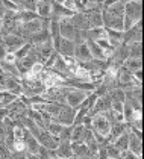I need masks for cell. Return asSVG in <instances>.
<instances>
[{
  "label": "cell",
  "mask_w": 144,
  "mask_h": 159,
  "mask_svg": "<svg viewBox=\"0 0 144 159\" xmlns=\"http://www.w3.org/2000/svg\"><path fill=\"white\" fill-rule=\"evenodd\" d=\"M9 2H12V3L17 5V6H20V2H21V0H9Z\"/></svg>",
  "instance_id": "ab89813d"
},
{
  "label": "cell",
  "mask_w": 144,
  "mask_h": 159,
  "mask_svg": "<svg viewBox=\"0 0 144 159\" xmlns=\"http://www.w3.org/2000/svg\"><path fill=\"white\" fill-rule=\"evenodd\" d=\"M36 14L39 18H50L52 15V0H36Z\"/></svg>",
  "instance_id": "4fadbf2b"
},
{
  "label": "cell",
  "mask_w": 144,
  "mask_h": 159,
  "mask_svg": "<svg viewBox=\"0 0 144 159\" xmlns=\"http://www.w3.org/2000/svg\"><path fill=\"white\" fill-rule=\"evenodd\" d=\"M123 14H124V3L117 2L102 9V23L105 29L120 30L123 32Z\"/></svg>",
  "instance_id": "6da1fadb"
},
{
  "label": "cell",
  "mask_w": 144,
  "mask_h": 159,
  "mask_svg": "<svg viewBox=\"0 0 144 159\" xmlns=\"http://www.w3.org/2000/svg\"><path fill=\"white\" fill-rule=\"evenodd\" d=\"M3 62H6V64H11V65H15L17 58H15V55H14V53L8 52V53H6V56L3 58Z\"/></svg>",
  "instance_id": "836d02e7"
},
{
  "label": "cell",
  "mask_w": 144,
  "mask_h": 159,
  "mask_svg": "<svg viewBox=\"0 0 144 159\" xmlns=\"http://www.w3.org/2000/svg\"><path fill=\"white\" fill-rule=\"evenodd\" d=\"M120 159H143V156H138V155H135L132 152L126 150V152H123L120 155Z\"/></svg>",
  "instance_id": "d6a6232c"
},
{
  "label": "cell",
  "mask_w": 144,
  "mask_h": 159,
  "mask_svg": "<svg viewBox=\"0 0 144 159\" xmlns=\"http://www.w3.org/2000/svg\"><path fill=\"white\" fill-rule=\"evenodd\" d=\"M23 141H24V144H26V152L27 153H35L36 155V152L39 148V143H38V139L26 127L23 129Z\"/></svg>",
  "instance_id": "8fae6325"
},
{
  "label": "cell",
  "mask_w": 144,
  "mask_h": 159,
  "mask_svg": "<svg viewBox=\"0 0 144 159\" xmlns=\"http://www.w3.org/2000/svg\"><path fill=\"white\" fill-rule=\"evenodd\" d=\"M123 67L133 73L137 70H143V61H141V58H128L123 64Z\"/></svg>",
  "instance_id": "44dd1931"
},
{
  "label": "cell",
  "mask_w": 144,
  "mask_h": 159,
  "mask_svg": "<svg viewBox=\"0 0 144 159\" xmlns=\"http://www.w3.org/2000/svg\"><path fill=\"white\" fill-rule=\"evenodd\" d=\"M55 159H68L73 156L72 152V141H59L58 147L53 150Z\"/></svg>",
  "instance_id": "9c48e42d"
},
{
  "label": "cell",
  "mask_w": 144,
  "mask_h": 159,
  "mask_svg": "<svg viewBox=\"0 0 144 159\" xmlns=\"http://www.w3.org/2000/svg\"><path fill=\"white\" fill-rule=\"evenodd\" d=\"M15 98H17V96H14V94L8 93V91H3V89L0 91V105H2V106H8Z\"/></svg>",
  "instance_id": "d4e9b609"
},
{
  "label": "cell",
  "mask_w": 144,
  "mask_h": 159,
  "mask_svg": "<svg viewBox=\"0 0 144 159\" xmlns=\"http://www.w3.org/2000/svg\"><path fill=\"white\" fill-rule=\"evenodd\" d=\"M30 47H32V44L30 43H26V44H23L20 49L17 50V52H14V55H15V58H17V61L18 59H21V58H24L27 53H29V50H30Z\"/></svg>",
  "instance_id": "f1b7e54d"
},
{
  "label": "cell",
  "mask_w": 144,
  "mask_h": 159,
  "mask_svg": "<svg viewBox=\"0 0 144 159\" xmlns=\"http://www.w3.org/2000/svg\"><path fill=\"white\" fill-rule=\"evenodd\" d=\"M90 126H91L93 134L100 135V136H103V138H108L109 130H111V121H109L106 112L91 115V123H90ZM106 141H108V139H106Z\"/></svg>",
  "instance_id": "3957f363"
},
{
  "label": "cell",
  "mask_w": 144,
  "mask_h": 159,
  "mask_svg": "<svg viewBox=\"0 0 144 159\" xmlns=\"http://www.w3.org/2000/svg\"><path fill=\"white\" fill-rule=\"evenodd\" d=\"M128 130V124L126 123H115V124H112L111 126V130H109V135H108V143L109 144H112L118 136H120L123 132H126Z\"/></svg>",
  "instance_id": "9a60e30c"
},
{
  "label": "cell",
  "mask_w": 144,
  "mask_h": 159,
  "mask_svg": "<svg viewBox=\"0 0 144 159\" xmlns=\"http://www.w3.org/2000/svg\"><path fill=\"white\" fill-rule=\"evenodd\" d=\"M108 159H120V158H108Z\"/></svg>",
  "instance_id": "b9f144b4"
},
{
  "label": "cell",
  "mask_w": 144,
  "mask_h": 159,
  "mask_svg": "<svg viewBox=\"0 0 144 159\" xmlns=\"http://www.w3.org/2000/svg\"><path fill=\"white\" fill-rule=\"evenodd\" d=\"M123 3H126V2H132V0H121ZM135 2H141V0H135Z\"/></svg>",
  "instance_id": "60d3db41"
},
{
  "label": "cell",
  "mask_w": 144,
  "mask_h": 159,
  "mask_svg": "<svg viewBox=\"0 0 144 159\" xmlns=\"http://www.w3.org/2000/svg\"><path fill=\"white\" fill-rule=\"evenodd\" d=\"M141 35H143V21H140L138 25L131 27L129 30L123 32V43L124 44L138 43V41H141Z\"/></svg>",
  "instance_id": "ba28073f"
},
{
  "label": "cell",
  "mask_w": 144,
  "mask_h": 159,
  "mask_svg": "<svg viewBox=\"0 0 144 159\" xmlns=\"http://www.w3.org/2000/svg\"><path fill=\"white\" fill-rule=\"evenodd\" d=\"M72 132H73V126H62L58 139L59 141H72Z\"/></svg>",
  "instance_id": "cb8c5ba5"
},
{
  "label": "cell",
  "mask_w": 144,
  "mask_h": 159,
  "mask_svg": "<svg viewBox=\"0 0 144 159\" xmlns=\"http://www.w3.org/2000/svg\"><path fill=\"white\" fill-rule=\"evenodd\" d=\"M11 150L12 152H26V144H24L23 138H15Z\"/></svg>",
  "instance_id": "f546056e"
},
{
  "label": "cell",
  "mask_w": 144,
  "mask_h": 159,
  "mask_svg": "<svg viewBox=\"0 0 144 159\" xmlns=\"http://www.w3.org/2000/svg\"><path fill=\"white\" fill-rule=\"evenodd\" d=\"M9 159H26V152H12Z\"/></svg>",
  "instance_id": "e575fe53"
},
{
  "label": "cell",
  "mask_w": 144,
  "mask_h": 159,
  "mask_svg": "<svg viewBox=\"0 0 144 159\" xmlns=\"http://www.w3.org/2000/svg\"><path fill=\"white\" fill-rule=\"evenodd\" d=\"M128 150L132 152L138 156H143V139L138 138L137 135H133L132 132H129V146Z\"/></svg>",
  "instance_id": "5bb4252c"
},
{
  "label": "cell",
  "mask_w": 144,
  "mask_h": 159,
  "mask_svg": "<svg viewBox=\"0 0 144 159\" xmlns=\"http://www.w3.org/2000/svg\"><path fill=\"white\" fill-rule=\"evenodd\" d=\"M112 144H114V147H115L120 153L126 152V150H128V146H129V129H128L126 132H123Z\"/></svg>",
  "instance_id": "ac0fdd59"
},
{
  "label": "cell",
  "mask_w": 144,
  "mask_h": 159,
  "mask_svg": "<svg viewBox=\"0 0 144 159\" xmlns=\"http://www.w3.org/2000/svg\"><path fill=\"white\" fill-rule=\"evenodd\" d=\"M106 39L109 41L111 47L115 49L123 43V32L120 30H112V29H106Z\"/></svg>",
  "instance_id": "e0dca14e"
},
{
  "label": "cell",
  "mask_w": 144,
  "mask_h": 159,
  "mask_svg": "<svg viewBox=\"0 0 144 159\" xmlns=\"http://www.w3.org/2000/svg\"><path fill=\"white\" fill-rule=\"evenodd\" d=\"M6 53H8V50L5 47V44L0 41V61H3V58L6 56Z\"/></svg>",
  "instance_id": "8d00e7d4"
},
{
  "label": "cell",
  "mask_w": 144,
  "mask_h": 159,
  "mask_svg": "<svg viewBox=\"0 0 144 159\" xmlns=\"http://www.w3.org/2000/svg\"><path fill=\"white\" fill-rule=\"evenodd\" d=\"M73 58H74L77 62H88V61L93 59V56H91V53H90V50H88V47H86L85 43L76 44V49H74Z\"/></svg>",
  "instance_id": "7c38bea8"
},
{
  "label": "cell",
  "mask_w": 144,
  "mask_h": 159,
  "mask_svg": "<svg viewBox=\"0 0 144 159\" xmlns=\"http://www.w3.org/2000/svg\"><path fill=\"white\" fill-rule=\"evenodd\" d=\"M143 20V3L141 2H126L124 14H123V32L129 30L131 27L138 25Z\"/></svg>",
  "instance_id": "7a4b0ae2"
},
{
  "label": "cell",
  "mask_w": 144,
  "mask_h": 159,
  "mask_svg": "<svg viewBox=\"0 0 144 159\" xmlns=\"http://www.w3.org/2000/svg\"><path fill=\"white\" fill-rule=\"evenodd\" d=\"M74 49H76V44L73 43L72 39H65V38L61 37L59 46L55 52H58L61 56H68V58H73L74 55Z\"/></svg>",
  "instance_id": "30bf717a"
},
{
  "label": "cell",
  "mask_w": 144,
  "mask_h": 159,
  "mask_svg": "<svg viewBox=\"0 0 144 159\" xmlns=\"http://www.w3.org/2000/svg\"><path fill=\"white\" fill-rule=\"evenodd\" d=\"M18 9H24V11H36V0H21Z\"/></svg>",
  "instance_id": "4316f807"
},
{
  "label": "cell",
  "mask_w": 144,
  "mask_h": 159,
  "mask_svg": "<svg viewBox=\"0 0 144 159\" xmlns=\"http://www.w3.org/2000/svg\"><path fill=\"white\" fill-rule=\"evenodd\" d=\"M0 73H2V68H0Z\"/></svg>",
  "instance_id": "7bdbcfd3"
},
{
  "label": "cell",
  "mask_w": 144,
  "mask_h": 159,
  "mask_svg": "<svg viewBox=\"0 0 144 159\" xmlns=\"http://www.w3.org/2000/svg\"><path fill=\"white\" fill-rule=\"evenodd\" d=\"M91 93L88 91H81V89H74V88H68L67 94H65V105H68L73 109H79L81 105L84 103V100Z\"/></svg>",
  "instance_id": "277c9868"
},
{
  "label": "cell",
  "mask_w": 144,
  "mask_h": 159,
  "mask_svg": "<svg viewBox=\"0 0 144 159\" xmlns=\"http://www.w3.org/2000/svg\"><path fill=\"white\" fill-rule=\"evenodd\" d=\"M12 150L3 141H0V159H9Z\"/></svg>",
  "instance_id": "4dcf8cb0"
},
{
  "label": "cell",
  "mask_w": 144,
  "mask_h": 159,
  "mask_svg": "<svg viewBox=\"0 0 144 159\" xmlns=\"http://www.w3.org/2000/svg\"><path fill=\"white\" fill-rule=\"evenodd\" d=\"M85 44H86V47H88V50H90V53H91L93 59L105 61V56H103V50L99 47V44H97L96 41H93V39H85Z\"/></svg>",
  "instance_id": "2e32d148"
},
{
  "label": "cell",
  "mask_w": 144,
  "mask_h": 159,
  "mask_svg": "<svg viewBox=\"0 0 144 159\" xmlns=\"http://www.w3.org/2000/svg\"><path fill=\"white\" fill-rule=\"evenodd\" d=\"M36 155L39 156V159H55V153H53V150H50V148L43 147V146H39L38 152H36Z\"/></svg>",
  "instance_id": "484cf974"
},
{
  "label": "cell",
  "mask_w": 144,
  "mask_h": 159,
  "mask_svg": "<svg viewBox=\"0 0 144 159\" xmlns=\"http://www.w3.org/2000/svg\"><path fill=\"white\" fill-rule=\"evenodd\" d=\"M61 129H62V124H59V123H56V121L52 120V121L47 124V129H46V130H47L50 135H53V136H58L61 132Z\"/></svg>",
  "instance_id": "83f0119b"
},
{
  "label": "cell",
  "mask_w": 144,
  "mask_h": 159,
  "mask_svg": "<svg viewBox=\"0 0 144 159\" xmlns=\"http://www.w3.org/2000/svg\"><path fill=\"white\" fill-rule=\"evenodd\" d=\"M102 38H106V29L103 26H100V27H91V29L86 30V39L99 41Z\"/></svg>",
  "instance_id": "ffe728a7"
},
{
  "label": "cell",
  "mask_w": 144,
  "mask_h": 159,
  "mask_svg": "<svg viewBox=\"0 0 144 159\" xmlns=\"http://www.w3.org/2000/svg\"><path fill=\"white\" fill-rule=\"evenodd\" d=\"M128 52H129L128 58H141L143 56V43L138 41V43L128 44Z\"/></svg>",
  "instance_id": "7402d4cb"
},
{
  "label": "cell",
  "mask_w": 144,
  "mask_h": 159,
  "mask_svg": "<svg viewBox=\"0 0 144 159\" xmlns=\"http://www.w3.org/2000/svg\"><path fill=\"white\" fill-rule=\"evenodd\" d=\"M2 43L5 44V47H6V50H8V52L14 53V52H17V50L20 49L23 44H26L27 41H26L24 38L18 37V35L8 34V35H5V37L2 38Z\"/></svg>",
  "instance_id": "52a82bcc"
},
{
  "label": "cell",
  "mask_w": 144,
  "mask_h": 159,
  "mask_svg": "<svg viewBox=\"0 0 144 159\" xmlns=\"http://www.w3.org/2000/svg\"><path fill=\"white\" fill-rule=\"evenodd\" d=\"M8 115H9V111L6 109L5 106H0V121H3Z\"/></svg>",
  "instance_id": "d590c367"
},
{
  "label": "cell",
  "mask_w": 144,
  "mask_h": 159,
  "mask_svg": "<svg viewBox=\"0 0 144 159\" xmlns=\"http://www.w3.org/2000/svg\"><path fill=\"white\" fill-rule=\"evenodd\" d=\"M72 152H73V156H76V158H86V159H90V152H88V147L85 146L84 143H72Z\"/></svg>",
  "instance_id": "d6986e66"
},
{
  "label": "cell",
  "mask_w": 144,
  "mask_h": 159,
  "mask_svg": "<svg viewBox=\"0 0 144 159\" xmlns=\"http://www.w3.org/2000/svg\"><path fill=\"white\" fill-rule=\"evenodd\" d=\"M26 159H39V156L35 155V153H27L26 152Z\"/></svg>",
  "instance_id": "74e56055"
},
{
  "label": "cell",
  "mask_w": 144,
  "mask_h": 159,
  "mask_svg": "<svg viewBox=\"0 0 144 159\" xmlns=\"http://www.w3.org/2000/svg\"><path fill=\"white\" fill-rule=\"evenodd\" d=\"M84 134H85L84 124H73L72 143H82L84 141Z\"/></svg>",
  "instance_id": "603a6c76"
},
{
  "label": "cell",
  "mask_w": 144,
  "mask_h": 159,
  "mask_svg": "<svg viewBox=\"0 0 144 159\" xmlns=\"http://www.w3.org/2000/svg\"><path fill=\"white\" fill-rule=\"evenodd\" d=\"M105 150H106V155H108V158H120V152L114 147V144H106L105 146Z\"/></svg>",
  "instance_id": "1f68e13d"
},
{
  "label": "cell",
  "mask_w": 144,
  "mask_h": 159,
  "mask_svg": "<svg viewBox=\"0 0 144 159\" xmlns=\"http://www.w3.org/2000/svg\"><path fill=\"white\" fill-rule=\"evenodd\" d=\"M5 12H6V9H5V6L2 5V2H0V20H3V17H5Z\"/></svg>",
  "instance_id": "f35d334b"
},
{
  "label": "cell",
  "mask_w": 144,
  "mask_h": 159,
  "mask_svg": "<svg viewBox=\"0 0 144 159\" xmlns=\"http://www.w3.org/2000/svg\"><path fill=\"white\" fill-rule=\"evenodd\" d=\"M59 34L62 38L65 39H72L74 43V38L77 34V29L74 27V25L72 23V17H65L59 20Z\"/></svg>",
  "instance_id": "8992f818"
},
{
  "label": "cell",
  "mask_w": 144,
  "mask_h": 159,
  "mask_svg": "<svg viewBox=\"0 0 144 159\" xmlns=\"http://www.w3.org/2000/svg\"><path fill=\"white\" fill-rule=\"evenodd\" d=\"M74 115H76V109L70 108L68 105H62L59 112H58V115L53 118V121L59 123L62 126H73Z\"/></svg>",
  "instance_id": "5b68a950"
}]
</instances>
